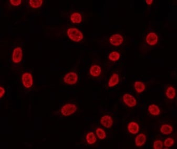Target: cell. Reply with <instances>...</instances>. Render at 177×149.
Returning a JSON list of instances; mask_svg holds the SVG:
<instances>
[{"instance_id": "obj_5", "label": "cell", "mask_w": 177, "mask_h": 149, "mask_svg": "<svg viewBox=\"0 0 177 149\" xmlns=\"http://www.w3.org/2000/svg\"><path fill=\"white\" fill-rule=\"evenodd\" d=\"M22 84L26 89H30L33 84V78L32 74L25 72L22 76Z\"/></svg>"}, {"instance_id": "obj_4", "label": "cell", "mask_w": 177, "mask_h": 149, "mask_svg": "<svg viewBox=\"0 0 177 149\" xmlns=\"http://www.w3.org/2000/svg\"><path fill=\"white\" fill-rule=\"evenodd\" d=\"M23 53L22 48L17 47L14 49L12 54V60L14 64H19L22 61Z\"/></svg>"}, {"instance_id": "obj_15", "label": "cell", "mask_w": 177, "mask_h": 149, "mask_svg": "<svg viewBox=\"0 0 177 149\" xmlns=\"http://www.w3.org/2000/svg\"><path fill=\"white\" fill-rule=\"evenodd\" d=\"M160 131L162 134L169 135L174 131V128L169 124H164L161 126Z\"/></svg>"}, {"instance_id": "obj_19", "label": "cell", "mask_w": 177, "mask_h": 149, "mask_svg": "<svg viewBox=\"0 0 177 149\" xmlns=\"http://www.w3.org/2000/svg\"><path fill=\"white\" fill-rule=\"evenodd\" d=\"M86 141L88 144L93 145L95 144L97 141V138L93 132H89L86 134Z\"/></svg>"}, {"instance_id": "obj_8", "label": "cell", "mask_w": 177, "mask_h": 149, "mask_svg": "<svg viewBox=\"0 0 177 149\" xmlns=\"http://www.w3.org/2000/svg\"><path fill=\"white\" fill-rule=\"evenodd\" d=\"M159 40V37L157 34L154 32L149 33L146 37V42L147 44L151 46L157 45Z\"/></svg>"}, {"instance_id": "obj_21", "label": "cell", "mask_w": 177, "mask_h": 149, "mask_svg": "<svg viewBox=\"0 0 177 149\" xmlns=\"http://www.w3.org/2000/svg\"><path fill=\"white\" fill-rule=\"evenodd\" d=\"M96 134L97 138L100 140H104L107 137L105 131L101 128H97V129H96Z\"/></svg>"}, {"instance_id": "obj_6", "label": "cell", "mask_w": 177, "mask_h": 149, "mask_svg": "<svg viewBox=\"0 0 177 149\" xmlns=\"http://www.w3.org/2000/svg\"><path fill=\"white\" fill-rule=\"evenodd\" d=\"M122 99L124 104L129 107H134L137 105V99L131 94H124L122 96Z\"/></svg>"}, {"instance_id": "obj_7", "label": "cell", "mask_w": 177, "mask_h": 149, "mask_svg": "<svg viewBox=\"0 0 177 149\" xmlns=\"http://www.w3.org/2000/svg\"><path fill=\"white\" fill-rule=\"evenodd\" d=\"M109 41L112 45L118 47L124 42V38L120 34H114L110 36Z\"/></svg>"}, {"instance_id": "obj_24", "label": "cell", "mask_w": 177, "mask_h": 149, "mask_svg": "<svg viewBox=\"0 0 177 149\" xmlns=\"http://www.w3.org/2000/svg\"><path fill=\"white\" fill-rule=\"evenodd\" d=\"M164 147V143L160 140L155 141L153 143V148L154 149H162Z\"/></svg>"}, {"instance_id": "obj_17", "label": "cell", "mask_w": 177, "mask_h": 149, "mask_svg": "<svg viewBox=\"0 0 177 149\" xmlns=\"http://www.w3.org/2000/svg\"><path fill=\"white\" fill-rule=\"evenodd\" d=\"M70 20L74 24H80L83 20L81 14L79 12H75L70 15Z\"/></svg>"}, {"instance_id": "obj_22", "label": "cell", "mask_w": 177, "mask_h": 149, "mask_svg": "<svg viewBox=\"0 0 177 149\" xmlns=\"http://www.w3.org/2000/svg\"><path fill=\"white\" fill-rule=\"evenodd\" d=\"M108 59L111 61H117L120 58V54L117 51H112L109 54Z\"/></svg>"}, {"instance_id": "obj_23", "label": "cell", "mask_w": 177, "mask_h": 149, "mask_svg": "<svg viewBox=\"0 0 177 149\" xmlns=\"http://www.w3.org/2000/svg\"><path fill=\"white\" fill-rule=\"evenodd\" d=\"M175 144V140L172 138H167L164 141V146L166 148H169L174 146Z\"/></svg>"}, {"instance_id": "obj_1", "label": "cell", "mask_w": 177, "mask_h": 149, "mask_svg": "<svg viewBox=\"0 0 177 149\" xmlns=\"http://www.w3.org/2000/svg\"><path fill=\"white\" fill-rule=\"evenodd\" d=\"M67 35L74 42H79L83 39V34L76 28H69L67 30Z\"/></svg>"}, {"instance_id": "obj_12", "label": "cell", "mask_w": 177, "mask_h": 149, "mask_svg": "<svg viewBox=\"0 0 177 149\" xmlns=\"http://www.w3.org/2000/svg\"><path fill=\"white\" fill-rule=\"evenodd\" d=\"M89 73L93 77H98L102 73V68L97 64L92 65L89 69Z\"/></svg>"}, {"instance_id": "obj_26", "label": "cell", "mask_w": 177, "mask_h": 149, "mask_svg": "<svg viewBox=\"0 0 177 149\" xmlns=\"http://www.w3.org/2000/svg\"><path fill=\"white\" fill-rule=\"evenodd\" d=\"M5 93V89L2 86L0 87V99H2Z\"/></svg>"}, {"instance_id": "obj_3", "label": "cell", "mask_w": 177, "mask_h": 149, "mask_svg": "<svg viewBox=\"0 0 177 149\" xmlns=\"http://www.w3.org/2000/svg\"><path fill=\"white\" fill-rule=\"evenodd\" d=\"M79 80V76L75 72H70L66 74L63 77V82L65 84L72 85L76 84Z\"/></svg>"}, {"instance_id": "obj_25", "label": "cell", "mask_w": 177, "mask_h": 149, "mask_svg": "<svg viewBox=\"0 0 177 149\" xmlns=\"http://www.w3.org/2000/svg\"><path fill=\"white\" fill-rule=\"evenodd\" d=\"M22 2L21 0H10V3L14 7H18L19 5H20L22 3Z\"/></svg>"}, {"instance_id": "obj_9", "label": "cell", "mask_w": 177, "mask_h": 149, "mask_svg": "<svg viewBox=\"0 0 177 149\" xmlns=\"http://www.w3.org/2000/svg\"><path fill=\"white\" fill-rule=\"evenodd\" d=\"M100 124L106 128H110L114 124V121L112 116L108 115L103 116L100 119Z\"/></svg>"}, {"instance_id": "obj_10", "label": "cell", "mask_w": 177, "mask_h": 149, "mask_svg": "<svg viewBox=\"0 0 177 149\" xmlns=\"http://www.w3.org/2000/svg\"><path fill=\"white\" fill-rule=\"evenodd\" d=\"M127 129L131 134H136L138 133L140 130L139 125L138 123L135 121H132L128 124Z\"/></svg>"}, {"instance_id": "obj_16", "label": "cell", "mask_w": 177, "mask_h": 149, "mask_svg": "<svg viewBox=\"0 0 177 149\" xmlns=\"http://www.w3.org/2000/svg\"><path fill=\"white\" fill-rule=\"evenodd\" d=\"M165 96L169 99H174L176 95V90L174 86H170L167 87L165 92Z\"/></svg>"}, {"instance_id": "obj_27", "label": "cell", "mask_w": 177, "mask_h": 149, "mask_svg": "<svg viewBox=\"0 0 177 149\" xmlns=\"http://www.w3.org/2000/svg\"><path fill=\"white\" fill-rule=\"evenodd\" d=\"M145 2L147 5H151L153 3L154 1H152V0H147V1H146Z\"/></svg>"}, {"instance_id": "obj_18", "label": "cell", "mask_w": 177, "mask_h": 149, "mask_svg": "<svg viewBox=\"0 0 177 149\" xmlns=\"http://www.w3.org/2000/svg\"><path fill=\"white\" fill-rule=\"evenodd\" d=\"M134 88L136 92L141 94L144 92L146 89V85L144 82L141 81H136L134 83Z\"/></svg>"}, {"instance_id": "obj_2", "label": "cell", "mask_w": 177, "mask_h": 149, "mask_svg": "<svg viewBox=\"0 0 177 149\" xmlns=\"http://www.w3.org/2000/svg\"><path fill=\"white\" fill-rule=\"evenodd\" d=\"M77 109L78 108L75 104L68 103L62 106L60 108V112L62 115L67 117L75 114L77 112Z\"/></svg>"}, {"instance_id": "obj_14", "label": "cell", "mask_w": 177, "mask_h": 149, "mask_svg": "<svg viewBox=\"0 0 177 149\" xmlns=\"http://www.w3.org/2000/svg\"><path fill=\"white\" fill-rule=\"evenodd\" d=\"M148 111L149 114L154 116H157L160 114L161 110L158 106L155 104H151L149 106Z\"/></svg>"}, {"instance_id": "obj_11", "label": "cell", "mask_w": 177, "mask_h": 149, "mask_svg": "<svg viewBox=\"0 0 177 149\" xmlns=\"http://www.w3.org/2000/svg\"><path fill=\"white\" fill-rule=\"evenodd\" d=\"M146 141H147V137L145 134L141 133L138 134L135 140L136 146L137 147H141L145 144Z\"/></svg>"}, {"instance_id": "obj_20", "label": "cell", "mask_w": 177, "mask_h": 149, "mask_svg": "<svg viewBox=\"0 0 177 149\" xmlns=\"http://www.w3.org/2000/svg\"><path fill=\"white\" fill-rule=\"evenodd\" d=\"M43 3V0H30L29 4L33 9H38L42 6Z\"/></svg>"}, {"instance_id": "obj_13", "label": "cell", "mask_w": 177, "mask_h": 149, "mask_svg": "<svg viewBox=\"0 0 177 149\" xmlns=\"http://www.w3.org/2000/svg\"><path fill=\"white\" fill-rule=\"evenodd\" d=\"M119 82V76L117 73H113L110 77L108 82L109 87H112L117 85Z\"/></svg>"}]
</instances>
